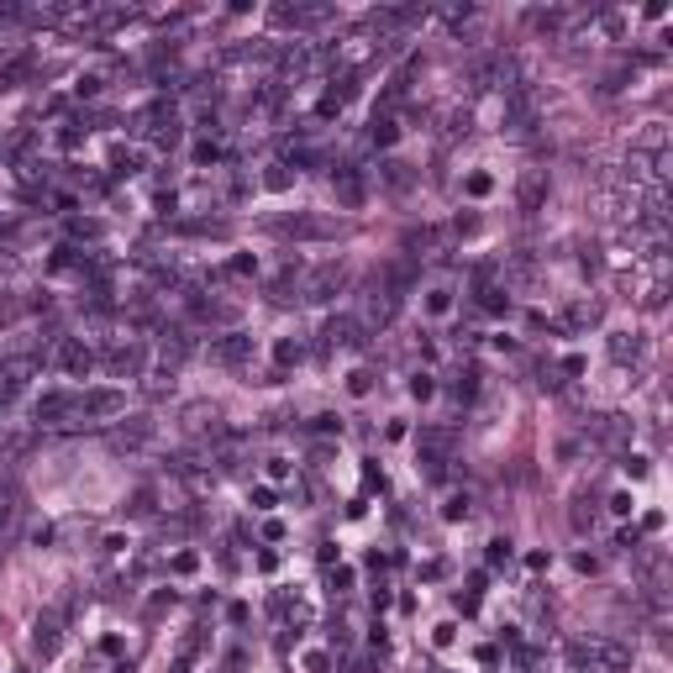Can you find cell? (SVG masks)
I'll list each match as a JSON object with an SVG mask.
<instances>
[{
    "label": "cell",
    "mask_w": 673,
    "mask_h": 673,
    "mask_svg": "<svg viewBox=\"0 0 673 673\" xmlns=\"http://www.w3.org/2000/svg\"><path fill=\"white\" fill-rule=\"evenodd\" d=\"M568 321H573V326H594V321H600V306H568Z\"/></svg>",
    "instance_id": "20"
},
{
    "label": "cell",
    "mask_w": 673,
    "mask_h": 673,
    "mask_svg": "<svg viewBox=\"0 0 673 673\" xmlns=\"http://www.w3.org/2000/svg\"><path fill=\"white\" fill-rule=\"evenodd\" d=\"M58 615H42V621H37V631H32V647L42 652V658H53V652H58Z\"/></svg>",
    "instance_id": "8"
},
{
    "label": "cell",
    "mask_w": 673,
    "mask_h": 673,
    "mask_svg": "<svg viewBox=\"0 0 673 673\" xmlns=\"http://www.w3.org/2000/svg\"><path fill=\"white\" fill-rule=\"evenodd\" d=\"M489 563H510V542H505V537H495V542H489Z\"/></svg>",
    "instance_id": "26"
},
{
    "label": "cell",
    "mask_w": 673,
    "mask_h": 673,
    "mask_svg": "<svg viewBox=\"0 0 673 673\" xmlns=\"http://www.w3.org/2000/svg\"><path fill=\"white\" fill-rule=\"evenodd\" d=\"M395 137H400V127H395V116H374V142H379V148H390Z\"/></svg>",
    "instance_id": "17"
},
{
    "label": "cell",
    "mask_w": 673,
    "mask_h": 673,
    "mask_svg": "<svg viewBox=\"0 0 673 673\" xmlns=\"http://www.w3.org/2000/svg\"><path fill=\"white\" fill-rule=\"evenodd\" d=\"M248 505H253V510H274V489H269V484H258V489L248 495Z\"/></svg>",
    "instance_id": "25"
},
{
    "label": "cell",
    "mask_w": 673,
    "mask_h": 673,
    "mask_svg": "<svg viewBox=\"0 0 673 673\" xmlns=\"http://www.w3.org/2000/svg\"><path fill=\"white\" fill-rule=\"evenodd\" d=\"M127 516H153V489H132V500H127Z\"/></svg>",
    "instance_id": "19"
},
{
    "label": "cell",
    "mask_w": 673,
    "mask_h": 673,
    "mask_svg": "<svg viewBox=\"0 0 673 673\" xmlns=\"http://www.w3.org/2000/svg\"><path fill=\"white\" fill-rule=\"evenodd\" d=\"M274 232H290V237H337V221H326V216H284V221H274Z\"/></svg>",
    "instance_id": "4"
},
{
    "label": "cell",
    "mask_w": 673,
    "mask_h": 673,
    "mask_svg": "<svg viewBox=\"0 0 673 673\" xmlns=\"http://www.w3.org/2000/svg\"><path fill=\"white\" fill-rule=\"evenodd\" d=\"M479 395V368H468V374L458 379V400H473Z\"/></svg>",
    "instance_id": "23"
},
{
    "label": "cell",
    "mask_w": 673,
    "mask_h": 673,
    "mask_svg": "<svg viewBox=\"0 0 673 673\" xmlns=\"http://www.w3.org/2000/svg\"><path fill=\"white\" fill-rule=\"evenodd\" d=\"M253 269H258L253 258H232V263H226V274H232V279H242V274H253Z\"/></svg>",
    "instance_id": "29"
},
{
    "label": "cell",
    "mask_w": 673,
    "mask_h": 673,
    "mask_svg": "<svg viewBox=\"0 0 673 673\" xmlns=\"http://www.w3.org/2000/svg\"><path fill=\"white\" fill-rule=\"evenodd\" d=\"M216 158H221V148H216V142H200V148H195V164H216Z\"/></svg>",
    "instance_id": "28"
},
{
    "label": "cell",
    "mask_w": 673,
    "mask_h": 673,
    "mask_svg": "<svg viewBox=\"0 0 673 673\" xmlns=\"http://www.w3.org/2000/svg\"><path fill=\"white\" fill-rule=\"evenodd\" d=\"M106 90V79H100V74H79V84H74V95H84V100H90V95H100Z\"/></svg>",
    "instance_id": "21"
},
{
    "label": "cell",
    "mask_w": 673,
    "mask_h": 673,
    "mask_svg": "<svg viewBox=\"0 0 673 673\" xmlns=\"http://www.w3.org/2000/svg\"><path fill=\"white\" fill-rule=\"evenodd\" d=\"M342 279H347V274L337 269V263H331V269H321L316 279L306 284V295H310V300H331V295H337V290H342Z\"/></svg>",
    "instance_id": "7"
},
{
    "label": "cell",
    "mask_w": 673,
    "mask_h": 673,
    "mask_svg": "<svg viewBox=\"0 0 673 673\" xmlns=\"http://www.w3.org/2000/svg\"><path fill=\"white\" fill-rule=\"evenodd\" d=\"M463 189H468V195H489L495 179H489V174H468V179H463Z\"/></svg>",
    "instance_id": "24"
},
{
    "label": "cell",
    "mask_w": 673,
    "mask_h": 673,
    "mask_svg": "<svg viewBox=\"0 0 673 673\" xmlns=\"http://www.w3.org/2000/svg\"><path fill=\"white\" fill-rule=\"evenodd\" d=\"M368 390H374V374H368V368H353V374H347V395H353V400H363Z\"/></svg>",
    "instance_id": "15"
},
{
    "label": "cell",
    "mask_w": 673,
    "mask_h": 673,
    "mask_svg": "<svg viewBox=\"0 0 673 673\" xmlns=\"http://www.w3.org/2000/svg\"><path fill=\"white\" fill-rule=\"evenodd\" d=\"M542 195H547V179H542V168H532V174L521 179V211H537Z\"/></svg>",
    "instance_id": "10"
},
{
    "label": "cell",
    "mask_w": 673,
    "mask_h": 673,
    "mask_svg": "<svg viewBox=\"0 0 673 673\" xmlns=\"http://www.w3.org/2000/svg\"><path fill=\"white\" fill-rule=\"evenodd\" d=\"M331 189H337V205H342V211H358V205H363V174H358V168H337V174H331Z\"/></svg>",
    "instance_id": "5"
},
{
    "label": "cell",
    "mask_w": 673,
    "mask_h": 673,
    "mask_svg": "<svg viewBox=\"0 0 673 673\" xmlns=\"http://www.w3.org/2000/svg\"><path fill=\"white\" fill-rule=\"evenodd\" d=\"M411 395H415V400H431V395H437V384H431V374H415V379H411Z\"/></svg>",
    "instance_id": "22"
},
{
    "label": "cell",
    "mask_w": 673,
    "mask_h": 673,
    "mask_svg": "<svg viewBox=\"0 0 673 673\" xmlns=\"http://www.w3.org/2000/svg\"><path fill=\"white\" fill-rule=\"evenodd\" d=\"M168 568H174L179 579H189V573H200V553H189V547H184V553L168 557Z\"/></svg>",
    "instance_id": "14"
},
{
    "label": "cell",
    "mask_w": 673,
    "mask_h": 673,
    "mask_svg": "<svg viewBox=\"0 0 673 673\" xmlns=\"http://www.w3.org/2000/svg\"><path fill=\"white\" fill-rule=\"evenodd\" d=\"M274 363H279V368L300 363V342H295V337H284V342H274Z\"/></svg>",
    "instance_id": "16"
},
{
    "label": "cell",
    "mask_w": 673,
    "mask_h": 673,
    "mask_svg": "<svg viewBox=\"0 0 673 673\" xmlns=\"http://www.w3.org/2000/svg\"><path fill=\"white\" fill-rule=\"evenodd\" d=\"M452 637H458V626H452V621H442V626L431 631V642H437V647H452Z\"/></svg>",
    "instance_id": "27"
},
{
    "label": "cell",
    "mask_w": 673,
    "mask_h": 673,
    "mask_svg": "<svg viewBox=\"0 0 673 673\" xmlns=\"http://www.w3.org/2000/svg\"><path fill=\"white\" fill-rule=\"evenodd\" d=\"M6 521H11V500H0V526H6Z\"/></svg>",
    "instance_id": "32"
},
{
    "label": "cell",
    "mask_w": 673,
    "mask_h": 673,
    "mask_svg": "<svg viewBox=\"0 0 673 673\" xmlns=\"http://www.w3.org/2000/svg\"><path fill=\"white\" fill-rule=\"evenodd\" d=\"M263 184H269V189H284V184H290V174H284V164H274V168H269V179H263Z\"/></svg>",
    "instance_id": "30"
},
{
    "label": "cell",
    "mask_w": 673,
    "mask_h": 673,
    "mask_svg": "<svg viewBox=\"0 0 673 673\" xmlns=\"http://www.w3.org/2000/svg\"><path fill=\"white\" fill-rule=\"evenodd\" d=\"M111 368H116V374H142V347L137 342L111 347Z\"/></svg>",
    "instance_id": "11"
},
{
    "label": "cell",
    "mask_w": 673,
    "mask_h": 673,
    "mask_svg": "<svg viewBox=\"0 0 673 673\" xmlns=\"http://www.w3.org/2000/svg\"><path fill=\"white\" fill-rule=\"evenodd\" d=\"M269 479H290V458H269Z\"/></svg>",
    "instance_id": "31"
},
{
    "label": "cell",
    "mask_w": 673,
    "mask_h": 673,
    "mask_svg": "<svg viewBox=\"0 0 673 673\" xmlns=\"http://www.w3.org/2000/svg\"><path fill=\"white\" fill-rule=\"evenodd\" d=\"M211 358H216V363H226V368H242L253 358V337L226 331V337H216V342H211Z\"/></svg>",
    "instance_id": "3"
},
{
    "label": "cell",
    "mask_w": 673,
    "mask_h": 673,
    "mask_svg": "<svg viewBox=\"0 0 673 673\" xmlns=\"http://www.w3.org/2000/svg\"><path fill=\"white\" fill-rule=\"evenodd\" d=\"M53 363H58L63 374L84 379V374H90V368H95V353H90V347H84V342H79V337H63V342H58V353H53Z\"/></svg>",
    "instance_id": "2"
},
{
    "label": "cell",
    "mask_w": 673,
    "mask_h": 673,
    "mask_svg": "<svg viewBox=\"0 0 673 673\" xmlns=\"http://www.w3.org/2000/svg\"><path fill=\"white\" fill-rule=\"evenodd\" d=\"M442 521H468V495H448L442 500Z\"/></svg>",
    "instance_id": "18"
},
{
    "label": "cell",
    "mask_w": 673,
    "mask_h": 673,
    "mask_svg": "<svg viewBox=\"0 0 673 673\" xmlns=\"http://www.w3.org/2000/svg\"><path fill=\"white\" fill-rule=\"evenodd\" d=\"M74 405H79V395H69V390H47V395H37V421H69Z\"/></svg>",
    "instance_id": "6"
},
{
    "label": "cell",
    "mask_w": 673,
    "mask_h": 673,
    "mask_svg": "<svg viewBox=\"0 0 673 673\" xmlns=\"http://www.w3.org/2000/svg\"><path fill=\"white\" fill-rule=\"evenodd\" d=\"M353 342H358V321L353 316L326 321V347H353Z\"/></svg>",
    "instance_id": "9"
},
{
    "label": "cell",
    "mask_w": 673,
    "mask_h": 673,
    "mask_svg": "<svg viewBox=\"0 0 673 673\" xmlns=\"http://www.w3.org/2000/svg\"><path fill=\"white\" fill-rule=\"evenodd\" d=\"M610 353L621 358V363H626V358H642V337H637V331H615V337H610Z\"/></svg>",
    "instance_id": "13"
},
{
    "label": "cell",
    "mask_w": 673,
    "mask_h": 673,
    "mask_svg": "<svg viewBox=\"0 0 673 673\" xmlns=\"http://www.w3.org/2000/svg\"><path fill=\"white\" fill-rule=\"evenodd\" d=\"M121 411H127V395L121 390H84L79 405H74V415H84V421H111Z\"/></svg>",
    "instance_id": "1"
},
{
    "label": "cell",
    "mask_w": 673,
    "mask_h": 673,
    "mask_svg": "<svg viewBox=\"0 0 673 673\" xmlns=\"http://www.w3.org/2000/svg\"><path fill=\"white\" fill-rule=\"evenodd\" d=\"M452 310V284H431L426 290V316H448Z\"/></svg>",
    "instance_id": "12"
}]
</instances>
